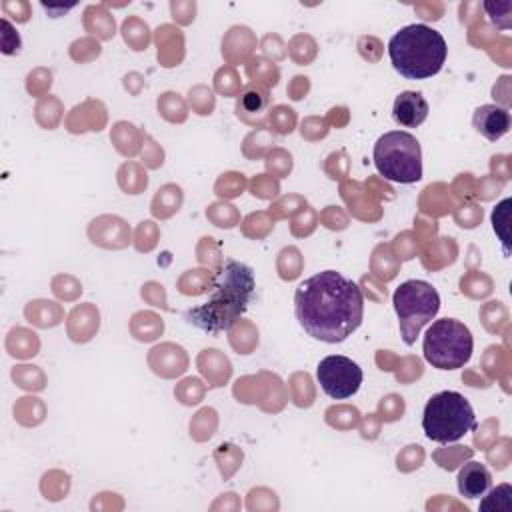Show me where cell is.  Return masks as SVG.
Segmentation results:
<instances>
[{"mask_svg":"<svg viewBox=\"0 0 512 512\" xmlns=\"http://www.w3.org/2000/svg\"><path fill=\"white\" fill-rule=\"evenodd\" d=\"M294 312L308 336L326 344H338L362 324L364 296L350 278L336 270H322L298 284Z\"/></svg>","mask_w":512,"mask_h":512,"instance_id":"6da1fadb","label":"cell"},{"mask_svg":"<svg viewBox=\"0 0 512 512\" xmlns=\"http://www.w3.org/2000/svg\"><path fill=\"white\" fill-rule=\"evenodd\" d=\"M254 290V270L244 262L228 258L220 264L206 302L188 308L184 320L212 336L226 332L248 310Z\"/></svg>","mask_w":512,"mask_h":512,"instance_id":"7a4b0ae2","label":"cell"},{"mask_svg":"<svg viewBox=\"0 0 512 512\" xmlns=\"http://www.w3.org/2000/svg\"><path fill=\"white\" fill-rule=\"evenodd\" d=\"M388 56L400 76L424 80L442 70L448 46L438 30L426 24H408L390 38Z\"/></svg>","mask_w":512,"mask_h":512,"instance_id":"3957f363","label":"cell"},{"mask_svg":"<svg viewBox=\"0 0 512 512\" xmlns=\"http://www.w3.org/2000/svg\"><path fill=\"white\" fill-rule=\"evenodd\" d=\"M474 428L476 414L460 392L442 390L434 394L424 406L422 430L432 442L452 444Z\"/></svg>","mask_w":512,"mask_h":512,"instance_id":"277c9868","label":"cell"},{"mask_svg":"<svg viewBox=\"0 0 512 512\" xmlns=\"http://www.w3.org/2000/svg\"><path fill=\"white\" fill-rule=\"evenodd\" d=\"M374 166L390 182L414 184L422 178V150L416 136L406 130L382 134L374 144Z\"/></svg>","mask_w":512,"mask_h":512,"instance_id":"5b68a950","label":"cell"},{"mask_svg":"<svg viewBox=\"0 0 512 512\" xmlns=\"http://www.w3.org/2000/svg\"><path fill=\"white\" fill-rule=\"evenodd\" d=\"M474 340L468 326L454 318L434 320L424 334V358L438 370H456L468 364Z\"/></svg>","mask_w":512,"mask_h":512,"instance_id":"8992f818","label":"cell"},{"mask_svg":"<svg viewBox=\"0 0 512 512\" xmlns=\"http://www.w3.org/2000/svg\"><path fill=\"white\" fill-rule=\"evenodd\" d=\"M392 304L398 316L402 340L404 344L412 346L422 326L432 322L438 314L440 294L424 280H406L394 290Z\"/></svg>","mask_w":512,"mask_h":512,"instance_id":"52a82bcc","label":"cell"},{"mask_svg":"<svg viewBox=\"0 0 512 512\" xmlns=\"http://www.w3.org/2000/svg\"><path fill=\"white\" fill-rule=\"evenodd\" d=\"M362 368L348 356L332 354L320 360L316 368V380L322 392L334 400L350 398L362 384Z\"/></svg>","mask_w":512,"mask_h":512,"instance_id":"ba28073f","label":"cell"},{"mask_svg":"<svg viewBox=\"0 0 512 512\" xmlns=\"http://www.w3.org/2000/svg\"><path fill=\"white\" fill-rule=\"evenodd\" d=\"M428 116V102L422 92L404 90L396 96L392 106V118L404 128L420 126Z\"/></svg>","mask_w":512,"mask_h":512,"instance_id":"9c48e42d","label":"cell"},{"mask_svg":"<svg viewBox=\"0 0 512 512\" xmlns=\"http://www.w3.org/2000/svg\"><path fill=\"white\" fill-rule=\"evenodd\" d=\"M472 124L486 140L496 142L510 130V112L496 104H484L474 110Z\"/></svg>","mask_w":512,"mask_h":512,"instance_id":"30bf717a","label":"cell"},{"mask_svg":"<svg viewBox=\"0 0 512 512\" xmlns=\"http://www.w3.org/2000/svg\"><path fill=\"white\" fill-rule=\"evenodd\" d=\"M458 492L464 498H480L488 492L490 484H492V476L488 472V468L476 460L466 462L460 470H458Z\"/></svg>","mask_w":512,"mask_h":512,"instance_id":"8fae6325","label":"cell"},{"mask_svg":"<svg viewBox=\"0 0 512 512\" xmlns=\"http://www.w3.org/2000/svg\"><path fill=\"white\" fill-rule=\"evenodd\" d=\"M480 510H502L510 512L512 510V488L508 484L498 486L488 494L484 502H480Z\"/></svg>","mask_w":512,"mask_h":512,"instance_id":"7c38bea8","label":"cell"},{"mask_svg":"<svg viewBox=\"0 0 512 512\" xmlns=\"http://www.w3.org/2000/svg\"><path fill=\"white\" fill-rule=\"evenodd\" d=\"M268 102V96L262 88L258 86H248L244 88L242 96H240V106L246 110V112H260Z\"/></svg>","mask_w":512,"mask_h":512,"instance_id":"4fadbf2b","label":"cell"},{"mask_svg":"<svg viewBox=\"0 0 512 512\" xmlns=\"http://www.w3.org/2000/svg\"><path fill=\"white\" fill-rule=\"evenodd\" d=\"M508 206H510V198H506V200H502L498 206H496V210L492 212V224H494V232L500 236V240H502V244H504V252L508 254V232L504 230V226H506V222H508Z\"/></svg>","mask_w":512,"mask_h":512,"instance_id":"5bb4252c","label":"cell"}]
</instances>
